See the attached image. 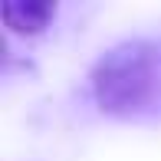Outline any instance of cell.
<instances>
[{
	"mask_svg": "<svg viewBox=\"0 0 161 161\" xmlns=\"http://www.w3.org/2000/svg\"><path fill=\"white\" fill-rule=\"evenodd\" d=\"M89 92L112 119H161V43L135 36L108 46L89 72Z\"/></svg>",
	"mask_w": 161,
	"mask_h": 161,
	"instance_id": "obj_1",
	"label": "cell"
},
{
	"mask_svg": "<svg viewBox=\"0 0 161 161\" xmlns=\"http://www.w3.org/2000/svg\"><path fill=\"white\" fill-rule=\"evenodd\" d=\"M59 7L49 0H7L0 7V17L17 36H36L56 20Z\"/></svg>",
	"mask_w": 161,
	"mask_h": 161,
	"instance_id": "obj_2",
	"label": "cell"
}]
</instances>
